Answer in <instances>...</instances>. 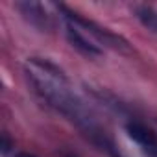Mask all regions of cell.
<instances>
[{
    "label": "cell",
    "instance_id": "cell-3",
    "mask_svg": "<svg viewBox=\"0 0 157 157\" xmlns=\"http://www.w3.org/2000/svg\"><path fill=\"white\" fill-rule=\"evenodd\" d=\"M61 17H63V15H61ZM63 21H65V33H67V39H68V43H70L78 52H82V54L87 56V57H100V56L104 54V48H102L91 35H87L76 22H72V21L67 19V17H63Z\"/></svg>",
    "mask_w": 157,
    "mask_h": 157
},
{
    "label": "cell",
    "instance_id": "cell-5",
    "mask_svg": "<svg viewBox=\"0 0 157 157\" xmlns=\"http://www.w3.org/2000/svg\"><path fill=\"white\" fill-rule=\"evenodd\" d=\"M126 131H128V137L131 140H135L146 153L157 157V133L151 128H148L140 122H128Z\"/></svg>",
    "mask_w": 157,
    "mask_h": 157
},
{
    "label": "cell",
    "instance_id": "cell-6",
    "mask_svg": "<svg viewBox=\"0 0 157 157\" xmlns=\"http://www.w3.org/2000/svg\"><path fill=\"white\" fill-rule=\"evenodd\" d=\"M133 15L137 21L151 33L157 35V10L148 4H135L133 6Z\"/></svg>",
    "mask_w": 157,
    "mask_h": 157
},
{
    "label": "cell",
    "instance_id": "cell-4",
    "mask_svg": "<svg viewBox=\"0 0 157 157\" xmlns=\"http://www.w3.org/2000/svg\"><path fill=\"white\" fill-rule=\"evenodd\" d=\"M15 8L39 32H52L56 28V21H54V15L48 11V6L41 2H17Z\"/></svg>",
    "mask_w": 157,
    "mask_h": 157
},
{
    "label": "cell",
    "instance_id": "cell-7",
    "mask_svg": "<svg viewBox=\"0 0 157 157\" xmlns=\"http://www.w3.org/2000/svg\"><path fill=\"white\" fill-rule=\"evenodd\" d=\"M15 157H37V155H33V153H26V151H21V153H17Z\"/></svg>",
    "mask_w": 157,
    "mask_h": 157
},
{
    "label": "cell",
    "instance_id": "cell-1",
    "mask_svg": "<svg viewBox=\"0 0 157 157\" xmlns=\"http://www.w3.org/2000/svg\"><path fill=\"white\" fill-rule=\"evenodd\" d=\"M24 72L33 91L44 104L76 122L87 135L102 139L105 146V135L100 131L91 109L76 94L70 80L57 65L43 57H30L24 65Z\"/></svg>",
    "mask_w": 157,
    "mask_h": 157
},
{
    "label": "cell",
    "instance_id": "cell-2",
    "mask_svg": "<svg viewBox=\"0 0 157 157\" xmlns=\"http://www.w3.org/2000/svg\"><path fill=\"white\" fill-rule=\"evenodd\" d=\"M56 8H57V11H59L63 17L70 19L72 22H76L78 26H80L87 35H91L102 48H104V46H109V48H115V50H128V43H126L120 35H115V33L109 32L107 28H102L100 24H96V22H93V21H87V19L80 17L76 11L68 10V8L63 6V4H59V6H56Z\"/></svg>",
    "mask_w": 157,
    "mask_h": 157
}]
</instances>
